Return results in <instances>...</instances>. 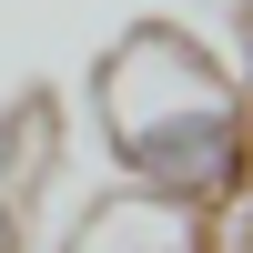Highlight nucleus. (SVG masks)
Listing matches in <instances>:
<instances>
[{"label":"nucleus","instance_id":"obj_3","mask_svg":"<svg viewBox=\"0 0 253 253\" xmlns=\"http://www.w3.org/2000/svg\"><path fill=\"white\" fill-rule=\"evenodd\" d=\"M233 31H243V51H233V61H223V71H233V91L253 101V0H233Z\"/></svg>","mask_w":253,"mask_h":253},{"label":"nucleus","instance_id":"obj_1","mask_svg":"<svg viewBox=\"0 0 253 253\" xmlns=\"http://www.w3.org/2000/svg\"><path fill=\"white\" fill-rule=\"evenodd\" d=\"M91 142H101V193L162 203V213L223 223L253 203V101L233 91L213 41L172 20H132L91 61Z\"/></svg>","mask_w":253,"mask_h":253},{"label":"nucleus","instance_id":"obj_5","mask_svg":"<svg viewBox=\"0 0 253 253\" xmlns=\"http://www.w3.org/2000/svg\"><path fill=\"white\" fill-rule=\"evenodd\" d=\"M0 253H20V243H10V223H0Z\"/></svg>","mask_w":253,"mask_h":253},{"label":"nucleus","instance_id":"obj_2","mask_svg":"<svg viewBox=\"0 0 253 253\" xmlns=\"http://www.w3.org/2000/svg\"><path fill=\"white\" fill-rule=\"evenodd\" d=\"M51 253H223V243H213V223H193V213H162V203H132V193H91L61 223Z\"/></svg>","mask_w":253,"mask_h":253},{"label":"nucleus","instance_id":"obj_4","mask_svg":"<svg viewBox=\"0 0 253 253\" xmlns=\"http://www.w3.org/2000/svg\"><path fill=\"white\" fill-rule=\"evenodd\" d=\"M213 243H223V253H253V203H243V213H223V223H213Z\"/></svg>","mask_w":253,"mask_h":253}]
</instances>
